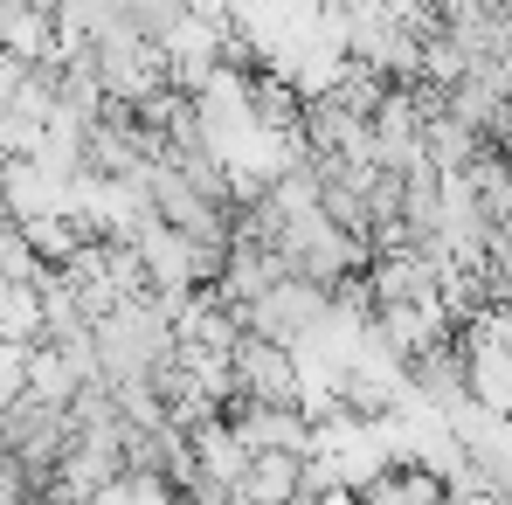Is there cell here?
Instances as JSON below:
<instances>
[{
    "label": "cell",
    "instance_id": "1",
    "mask_svg": "<svg viewBox=\"0 0 512 505\" xmlns=\"http://www.w3.org/2000/svg\"><path fill=\"white\" fill-rule=\"evenodd\" d=\"M28 505H56V499H49V492H42V499H28Z\"/></svg>",
    "mask_w": 512,
    "mask_h": 505
}]
</instances>
